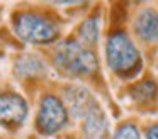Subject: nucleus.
Segmentation results:
<instances>
[{
  "mask_svg": "<svg viewBox=\"0 0 158 139\" xmlns=\"http://www.w3.org/2000/svg\"><path fill=\"white\" fill-rule=\"evenodd\" d=\"M49 2L56 3V5H73V3L82 2V0H49Z\"/></svg>",
  "mask_w": 158,
  "mask_h": 139,
  "instance_id": "obj_13",
  "label": "nucleus"
},
{
  "mask_svg": "<svg viewBox=\"0 0 158 139\" xmlns=\"http://www.w3.org/2000/svg\"><path fill=\"white\" fill-rule=\"evenodd\" d=\"M107 132V119L99 104L83 117V136L85 139H104Z\"/></svg>",
  "mask_w": 158,
  "mask_h": 139,
  "instance_id": "obj_8",
  "label": "nucleus"
},
{
  "mask_svg": "<svg viewBox=\"0 0 158 139\" xmlns=\"http://www.w3.org/2000/svg\"><path fill=\"white\" fill-rule=\"evenodd\" d=\"M27 119V104L15 93L0 95V124L7 127L21 125Z\"/></svg>",
  "mask_w": 158,
  "mask_h": 139,
  "instance_id": "obj_5",
  "label": "nucleus"
},
{
  "mask_svg": "<svg viewBox=\"0 0 158 139\" xmlns=\"http://www.w3.org/2000/svg\"><path fill=\"white\" fill-rule=\"evenodd\" d=\"M65 104L66 110L75 119H83L97 105V102L87 88L75 85V87H68L65 90Z\"/></svg>",
  "mask_w": 158,
  "mask_h": 139,
  "instance_id": "obj_6",
  "label": "nucleus"
},
{
  "mask_svg": "<svg viewBox=\"0 0 158 139\" xmlns=\"http://www.w3.org/2000/svg\"><path fill=\"white\" fill-rule=\"evenodd\" d=\"M55 61L65 73L72 76L89 75L97 68L94 51L80 41H65L55 51Z\"/></svg>",
  "mask_w": 158,
  "mask_h": 139,
  "instance_id": "obj_1",
  "label": "nucleus"
},
{
  "mask_svg": "<svg viewBox=\"0 0 158 139\" xmlns=\"http://www.w3.org/2000/svg\"><path fill=\"white\" fill-rule=\"evenodd\" d=\"M112 139H141V137H139V131L136 129V125L124 124L116 131V134L112 136Z\"/></svg>",
  "mask_w": 158,
  "mask_h": 139,
  "instance_id": "obj_11",
  "label": "nucleus"
},
{
  "mask_svg": "<svg viewBox=\"0 0 158 139\" xmlns=\"http://www.w3.org/2000/svg\"><path fill=\"white\" fill-rule=\"evenodd\" d=\"M15 70L21 76H43L46 73V66L39 58L32 54H26L15 64Z\"/></svg>",
  "mask_w": 158,
  "mask_h": 139,
  "instance_id": "obj_9",
  "label": "nucleus"
},
{
  "mask_svg": "<svg viewBox=\"0 0 158 139\" xmlns=\"http://www.w3.org/2000/svg\"><path fill=\"white\" fill-rule=\"evenodd\" d=\"M146 139H158V124H153L146 131Z\"/></svg>",
  "mask_w": 158,
  "mask_h": 139,
  "instance_id": "obj_12",
  "label": "nucleus"
},
{
  "mask_svg": "<svg viewBox=\"0 0 158 139\" xmlns=\"http://www.w3.org/2000/svg\"><path fill=\"white\" fill-rule=\"evenodd\" d=\"M14 29L26 43L49 44L58 37V27L38 14H19L14 20Z\"/></svg>",
  "mask_w": 158,
  "mask_h": 139,
  "instance_id": "obj_3",
  "label": "nucleus"
},
{
  "mask_svg": "<svg viewBox=\"0 0 158 139\" xmlns=\"http://www.w3.org/2000/svg\"><path fill=\"white\" fill-rule=\"evenodd\" d=\"M78 37L80 43L85 44V46H92V44L97 43V37H99V20H97V17H90L80 26Z\"/></svg>",
  "mask_w": 158,
  "mask_h": 139,
  "instance_id": "obj_10",
  "label": "nucleus"
},
{
  "mask_svg": "<svg viewBox=\"0 0 158 139\" xmlns=\"http://www.w3.org/2000/svg\"><path fill=\"white\" fill-rule=\"evenodd\" d=\"M68 121V110L63 105V102L56 97L46 95L41 100L38 114V127L46 134L60 131Z\"/></svg>",
  "mask_w": 158,
  "mask_h": 139,
  "instance_id": "obj_4",
  "label": "nucleus"
},
{
  "mask_svg": "<svg viewBox=\"0 0 158 139\" xmlns=\"http://www.w3.org/2000/svg\"><path fill=\"white\" fill-rule=\"evenodd\" d=\"M106 58L110 70L116 73H127L139 64L141 56L134 43L126 32H114L106 44Z\"/></svg>",
  "mask_w": 158,
  "mask_h": 139,
  "instance_id": "obj_2",
  "label": "nucleus"
},
{
  "mask_svg": "<svg viewBox=\"0 0 158 139\" xmlns=\"http://www.w3.org/2000/svg\"><path fill=\"white\" fill-rule=\"evenodd\" d=\"M134 32L138 37L146 43H153L158 39V10L143 9L134 19Z\"/></svg>",
  "mask_w": 158,
  "mask_h": 139,
  "instance_id": "obj_7",
  "label": "nucleus"
}]
</instances>
